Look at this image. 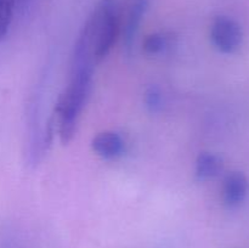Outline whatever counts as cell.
Wrapping results in <instances>:
<instances>
[{"mask_svg": "<svg viewBox=\"0 0 249 248\" xmlns=\"http://www.w3.org/2000/svg\"><path fill=\"white\" fill-rule=\"evenodd\" d=\"M91 147L100 157L105 159H113L124 153L125 142L116 131H102L94 136Z\"/></svg>", "mask_w": 249, "mask_h": 248, "instance_id": "8992f818", "label": "cell"}, {"mask_svg": "<svg viewBox=\"0 0 249 248\" xmlns=\"http://www.w3.org/2000/svg\"><path fill=\"white\" fill-rule=\"evenodd\" d=\"M211 39L219 51L232 53L238 50L243 41L242 27L229 16H218L211 27Z\"/></svg>", "mask_w": 249, "mask_h": 248, "instance_id": "3957f363", "label": "cell"}, {"mask_svg": "<svg viewBox=\"0 0 249 248\" xmlns=\"http://www.w3.org/2000/svg\"><path fill=\"white\" fill-rule=\"evenodd\" d=\"M172 44V36L167 33H153L143 41V51L148 55H160Z\"/></svg>", "mask_w": 249, "mask_h": 248, "instance_id": "ba28073f", "label": "cell"}, {"mask_svg": "<svg viewBox=\"0 0 249 248\" xmlns=\"http://www.w3.org/2000/svg\"><path fill=\"white\" fill-rule=\"evenodd\" d=\"M92 41L95 63L111 53L121 33V11L117 0H100L85 22Z\"/></svg>", "mask_w": 249, "mask_h": 248, "instance_id": "7a4b0ae2", "label": "cell"}, {"mask_svg": "<svg viewBox=\"0 0 249 248\" xmlns=\"http://www.w3.org/2000/svg\"><path fill=\"white\" fill-rule=\"evenodd\" d=\"M249 194L248 177L242 172H231L224 179L223 199L229 208H236L246 201Z\"/></svg>", "mask_w": 249, "mask_h": 248, "instance_id": "277c9868", "label": "cell"}, {"mask_svg": "<svg viewBox=\"0 0 249 248\" xmlns=\"http://www.w3.org/2000/svg\"><path fill=\"white\" fill-rule=\"evenodd\" d=\"M145 104L152 112H157L162 108V92L158 88L151 87L146 91Z\"/></svg>", "mask_w": 249, "mask_h": 248, "instance_id": "30bf717a", "label": "cell"}, {"mask_svg": "<svg viewBox=\"0 0 249 248\" xmlns=\"http://www.w3.org/2000/svg\"><path fill=\"white\" fill-rule=\"evenodd\" d=\"M94 65L71 68V80L58 96L55 113L58 118V135L63 145L72 141L78 119L84 108L92 87Z\"/></svg>", "mask_w": 249, "mask_h": 248, "instance_id": "6da1fadb", "label": "cell"}, {"mask_svg": "<svg viewBox=\"0 0 249 248\" xmlns=\"http://www.w3.org/2000/svg\"><path fill=\"white\" fill-rule=\"evenodd\" d=\"M224 169V160L213 152H201L196 159L195 174L198 180H209L218 177Z\"/></svg>", "mask_w": 249, "mask_h": 248, "instance_id": "52a82bcc", "label": "cell"}, {"mask_svg": "<svg viewBox=\"0 0 249 248\" xmlns=\"http://www.w3.org/2000/svg\"><path fill=\"white\" fill-rule=\"evenodd\" d=\"M151 0H131L128 7L125 17V23L123 27V44L126 53L130 55L133 50L136 33L139 31L141 21L150 6Z\"/></svg>", "mask_w": 249, "mask_h": 248, "instance_id": "5b68a950", "label": "cell"}, {"mask_svg": "<svg viewBox=\"0 0 249 248\" xmlns=\"http://www.w3.org/2000/svg\"><path fill=\"white\" fill-rule=\"evenodd\" d=\"M16 0H0V40L6 38L10 31Z\"/></svg>", "mask_w": 249, "mask_h": 248, "instance_id": "9c48e42d", "label": "cell"}]
</instances>
